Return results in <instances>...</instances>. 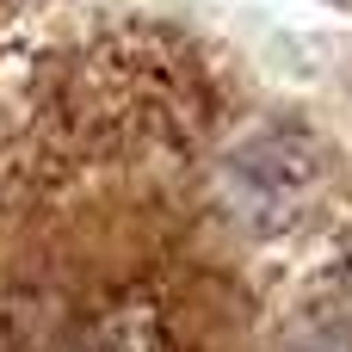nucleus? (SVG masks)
Listing matches in <instances>:
<instances>
[{"label":"nucleus","instance_id":"nucleus-2","mask_svg":"<svg viewBox=\"0 0 352 352\" xmlns=\"http://www.w3.org/2000/svg\"><path fill=\"white\" fill-rule=\"evenodd\" d=\"M68 352H167V316L155 297H118L68 340Z\"/></svg>","mask_w":352,"mask_h":352},{"label":"nucleus","instance_id":"nucleus-3","mask_svg":"<svg viewBox=\"0 0 352 352\" xmlns=\"http://www.w3.org/2000/svg\"><path fill=\"white\" fill-rule=\"evenodd\" d=\"M278 352H352V316H322V322H303Z\"/></svg>","mask_w":352,"mask_h":352},{"label":"nucleus","instance_id":"nucleus-1","mask_svg":"<svg viewBox=\"0 0 352 352\" xmlns=\"http://www.w3.org/2000/svg\"><path fill=\"white\" fill-rule=\"evenodd\" d=\"M217 192L248 235H285L322 192V148L297 124H266L223 155Z\"/></svg>","mask_w":352,"mask_h":352}]
</instances>
